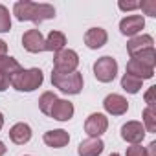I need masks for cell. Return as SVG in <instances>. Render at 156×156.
<instances>
[{"label": "cell", "instance_id": "6da1fadb", "mask_svg": "<svg viewBox=\"0 0 156 156\" xmlns=\"http://www.w3.org/2000/svg\"><path fill=\"white\" fill-rule=\"evenodd\" d=\"M13 15L20 22L31 20V22L41 24L42 20L55 17V8L50 4H37V2H30V0H20L13 6Z\"/></svg>", "mask_w": 156, "mask_h": 156}, {"label": "cell", "instance_id": "7a4b0ae2", "mask_svg": "<svg viewBox=\"0 0 156 156\" xmlns=\"http://www.w3.org/2000/svg\"><path fill=\"white\" fill-rule=\"evenodd\" d=\"M44 81L42 70L39 68H30V70H20L15 75H11V87L17 88L19 92H33L37 90Z\"/></svg>", "mask_w": 156, "mask_h": 156}, {"label": "cell", "instance_id": "3957f363", "mask_svg": "<svg viewBox=\"0 0 156 156\" xmlns=\"http://www.w3.org/2000/svg\"><path fill=\"white\" fill-rule=\"evenodd\" d=\"M51 85L64 94L75 96L83 90V73H79V72H72V73L51 72Z\"/></svg>", "mask_w": 156, "mask_h": 156}, {"label": "cell", "instance_id": "277c9868", "mask_svg": "<svg viewBox=\"0 0 156 156\" xmlns=\"http://www.w3.org/2000/svg\"><path fill=\"white\" fill-rule=\"evenodd\" d=\"M77 66H79V55L73 50H61L55 53L53 57V72L59 73H72L77 72Z\"/></svg>", "mask_w": 156, "mask_h": 156}, {"label": "cell", "instance_id": "5b68a950", "mask_svg": "<svg viewBox=\"0 0 156 156\" xmlns=\"http://www.w3.org/2000/svg\"><path fill=\"white\" fill-rule=\"evenodd\" d=\"M118 73V62L114 57H101L94 62V75H96V79L101 81V83H110L114 81V77Z\"/></svg>", "mask_w": 156, "mask_h": 156}, {"label": "cell", "instance_id": "8992f818", "mask_svg": "<svg viewBox=\"0 0 156 156\" xmlns=\"http://www.w3.org/2000/svg\"><path fill=\"white\" fill-rule=\"evenodd\" d=\"M107 129H108V119L105 114H99V112L90 114L85 121V130L90 138H99L101 134L107 132Z\"/></svg>", "mask_w": 156, "mask_h": 156}, {"label": "cell", "instance_id": "52a82bcc", "mask_svg": "<svg viewBox=\"0 0 156 156\" xmlns=\"http://www.w3.org/2000/svg\"><path fill=\"white\" fill-rule=\"evenodd\" d=\"M121 138L132 145L140 143L143 138H145V129L140 121H127L123 127H121Z\"/></svg>", "mask_w": 156, "mask_h": 156}, {"label": "cell", "instance_id": "ba28073f", "mask_svg": "<svg viewBox=\"0 0 156 156\" xmlns=\"http://www.w3.org/2000/svg\"><path fill=\"white\" fill-rule=\"evenodd\" d=\"M22 46L30 51V53H39L44 51V37L39 30H28L22 35Z\"/></svg>", "mask_w": 156, "mask_h": 156}, {"label": "cell", "instance_id": "9c48e42d", "mask_svg": "<svg viewBox=\"0 0 156 156\" xmlns=\"http://www.w3.org/2000/svg\"><path fill=\"white\" fill-rule=\"evenodd\" d=\"M103 107H105V110H107L108 114H112V116H123V114L129 110L127 99H125L123 96H119V94H110V96H107L105 101H103Z\"/></svg>", "mask_w": 156, "mask_h": 156}, {"label": "cell", "instance_id": "30bf717a", "mask_svg": "<svg viewBox=\"0 0 156 156\" xmlns=\"http://www.w3.org/2000/svg\"><path fill=\"white\" fill-rule=\"evenodd\" d=\"M143 26H145L143 17H140V15H129V17H125V19L119 22V31H121L123 35L134 37L136 33H140V31L143 30Z\"/></svg>", "mask_w": 156, "mask_h": 156}, {"label": "cell", "instance_id": "8fae6325", "mask_svg": "<svg viewBox=\"0 0 156 156\" xmlns=\"http://www.w3.org/2000/svg\"><path fill=\"white\" fill-rule=\"evenodd\" d=\"M50 116L53 119H57V121H68L73 116V105L70 101H66V99H59L57 98V101L53 103V107L50 110Z\"/></svg>", "mask_w": 156, "mask_h": 156}, {"label": "cell", "instance_id": "7c38bea8", "mask_svg": "<svg viewBox=\"0 0 156 156\" xmlns=\"http://www.w3.org/2000/svg\"><path fill=\"white\" fill-rule=\"evenodd\" d=\"M105 149V143L99 138H88L83 140L77 147V154L79 156H99Z\"/></svg>", "mask_w": 156, "mask_h": 156}, {"label": "cell", "instance_id": "4fadbf2b", "mask_svg": "<svg viewBox=\"0 0 156 156\" xmlns=\"http://www.w3.org/2000/svg\"><path fill=\"white\" fill-rule=\"evenodd\" d=\"M107 39H108V35H107V31L103 28H90L85 33V44L90 50H98V48L105 46L107 44Z\"/></svg>", "mask_w": 156, "mask_h": 156}, {"label": "cell", "instance_id": "5bb4252c", "mask_svg": "<svg viewBox=\"0 0 156 156\" xmlns=\"http://www.w3.org/2000/svg\"><path fill=\"white\" fill-rule=\"evenodd\" d=\"M42 140H44V143H46L48 147L61 149V147L68 145V141H70V134H68L66 130H62V129H57V130H48V132H44Z\"/></svg>", "mask_w": 156, "mask_h": 156}, {"label": "cell", "instance_id": "9a60e30c", "mask_svg": "<svg viewBox=\"0 0 156 156\" xmlns=\"http://www.w3.org/2000/svg\"><path fill=\"white\" fill-rule=\"evenodd\" d=\"M9 138L17 145H24L31 140V127L28 123H17L9 129Z\"/></svg>", "mask_w": 156, "mask_h": 156}, {"label": "cell", "instance_id": "2e32d148", "mask_svg": "<svg viewBox=\"0 0 156 156\" xmlns=\"http://www.w3.org/2000/svg\"><path fill=\"white\" fill-rule=\"evenodd\" d=\"M127 73H130V75H134V77H138V79L143 81V79H151V77L154 75V70L145 66V64H141L136 59H130L127 62Z\"/></svg>", "mask_w": 156, "mask_h": 156}, {"label": "cell", "instance_id": "e0dca14e", "mask_svg": "<svg viewBox=\"0 0 156 156\" xmlns=\"http://www.w3.org/2000/svg\"><path fill=\"white\" fill-rule=\"evenodd\" d=\"M147 48H154V41H152L151 35H136V37H132V39L129 41V44H127V50H129L130 57H132L134 53L141 51V50H147Z\"/></svg>", "mask_w": 156, "mask_h": 156}, {"label": "cell", "instance_id": "ac0fdd59", "mask_svg": "<svg viewBox=\"0 0 156 156\" xmlns=\"http://www.w3.org/2000/svg\"><path fill=\"white\" fill-rule=\"evenodd\" d=\"M64 46H66V37L61 31H50L48 37L44 39V50H48V51L57 53V51L64 50Z\"/></svg>", "mask_w": 156, "mask_h": 156}, {"label": "cell", "instance_id": "d6986e66", "mask_svg": "<svg viewBox=\"0 0 156 156\" xmlns=\"http://www.w3.org/2000/svg\"><path fill=\"white\" fill-rule=\"evenodd\" d=\"M22 70V66L19 64V61L17 59H13V57H8V55H4V57H0V72L2 73H6V75H15L17 72H20Z\"/></svg>", "mask_w": 156, "mask_h": 156}, {"label": "cell", "instance_id": "ffe728a7", "mask_svg": "<svg viewBox=\"0 0 156 156\" xmlns=\"http://www.w3.org/2000/svg\"><path fill=\"white\" fill-rule=\"evenodd\" d=\"M130 59H136V61H140L141 64H145V66H149V68L154 70V64H156V50H154V48L141 50V51L134 53Z\"/></svg>", "mask_w": 156, "mask_h": 156}, {"label": "cell", "instance_id": "44dd1931", "mask_svg": "<svg viewBox=\"0 0 156 156\" xmlns=\"http://www.w3.org/2000/svg\"><path fill=\"white\" fill-rule=\"evenodd\" d=\"M121 88L129 94H138L141 90V79H138V77H134L130 73H125L121 77Z\"/></svg>", "mask_w": 156, "mask_h": 156}, {"label": "cell", "instance_id": "7402d4cb", "mask_svg": "<svg viewBox=\"0 0 156 156\" xmlns=\"http://www.w3.org/2000/svg\"><path fill=\"white\" fill-rule=\"evenodd\" d=\"M55 101H57V96L53 92H44L39 98V108H41V112L46 114V116H50V110H51V107H53Z\"/></svg>", "mask_w": 156, "mask_h": 156}, {"label": "cell", "instance_id": "603a6c76", "mask_svg": "<svg viewBox=\"0 0 156 156\" xmlns=\"http://www.w3.org/2000/svg\"><path fill=\"white\" fill-rule=\"evenodd\" d=\"M143 129L147 132H156V110L152 107L143 110Z\"/></svg>", "mask_w": 156, "mask_h": 156}, {"label": "cell", "instance_id": "cb8c5ba5", "mask_svg": "<svg viewBox=\"0 0 156 156\" xmlns=\"http://www.w3.org/2000/svg\"><path fill=\"white\" fill-rule=\"evenodd\" d=\"M11 30V15L6 6L0 4V33H6Z\"/></svg>", "mask_w": 156, "mask_h": 156}, {"label": "cell", "instance_id": "d4e9b609", "mask_svg": "<svg viewBox=\"0 0 156 156\" xmlns=\"http://www.w3.org/2000/svg\"><path fill=\"white\" fill-rule=\"evenodd\" d=\"M140 8L145 11V15L149 17H156V0H145L140 4Z\"/></svg>", "mask_w": 156, "mask_h": 156}, {"label": "cell", "instance_id": "484cf974", "mask_svg": "<svg viewBox=\"0 0 156 156\" xmlns=\"http://www.w3.org/2000/svg\"><path fill=\"white\" fill-rule=\"evenodd\" d=\"M127 156H147V154H145V147H141L140 143L130 145V147L127 149Z\"/></svg>", "mask_w": 156, "mask_h": 156}, {"label": "cell", "instance_id": "4316f807", "mask_svg": "<svg viewBox=\"0 0 156 156\" xmlns=\"http://www.w3.org/2000/svg\"><path fill=\"white\" fill-rule=\"evenodd\" d=\"M9 85H11V77H9V75H6V73H2V72H0V92H4V90H8V88H9Z\"/></svg>", "mask_w": 156, "mask_h": 156}, {"label": "cell", "instance_id": "83f0119b", "mask_svg": "<svg viewBox=\"0 0 156 156\" xmlns=\"http://www.w3.org/2000/svg\"><path fill=\"white\" fill-rule=\"evenodd\" d=\"M154 92H156V87H151V88L147 90V94H145V101H147V105L152 107V108H154Z\"/></svg>", "mask_w": 156, "mask_h": 156}, {"label": "cell", "instance_id": "f1b7e54d", "mask_svg": "<svg viewBox=\"0 0 156 156\" xmlns=\"http://www.w3.org/2000/svg\"><path fill=\"white\" fill-rule=\"evenodd\" d=\"M118 6H119V9H123V11H132V9H138V8H140V4H136V2H119Z\"/></svg>", "mask_w": 156, "mask_h": 156}, {"label": "cell", "instance_id": "f546056e", "mask_svg": "<svg viewBox=\"0 0 156 156\" xmlns=\"http://www.w3.org/2000/svg\"><path fill=\"white\" fill-rule=\"evenodd\" d=\"M145 154H147V156H156V141H151V143H149Z\"/></svg>", "mask_w": 156, "mask_h": 156}, {"label": "cell", "instance_id": "4dcf8cb0", "mask_svg": "<svg viewBox=\"0 0 156 156\" xmlns=\"http://www.w3.org/2000/svg\"><path fill=\"white\" fill-rule=\"evenodd\" d=\"M8 53V44L2 41V39H0V57H4Z\"/></svg>", "mask_w": 156, "mask_h": 156}, {"label": "cell", "instance_id": "1f68e13d", "mask_svg": "<svg viewBox=\"0 0 156 156\" xmlns=\"http://www.w3.org/2000/svg\"><path fill=\"white\" fill-rule=\"evenodd\" d=\"M6 154V145H4V141H0V156H4Z\"/></svg>", "mask_w": 156, "mask_h": 156}, {"label": "cell", "instance_id": "d6a6232c", "mask_svg": "<svg viewBox=\"0 0 156 156\" xmlns=\"http://www.w3.org/2000/svg\"><path fill=\"white\" fill-rule=\"evenodd\" d=\"M4 127V116H2V112H0V129Z\"/></svg>", "mask_w": 156, "mask_h": 156}, {"label": "cell", "instance_id": "836d02e7", "mask_svg": "<svg viewBox=\"0 0 156 156\" xmlns=\"http://www.w3.org/2000/svg\"><path fill=\"white\" fill-rule=\"evenodd\" d=\"M110 156H119V154H118V152H112V154H110Z\"/></svg>", "mask_w": 156, "mask_h": 156}]
</instances>
